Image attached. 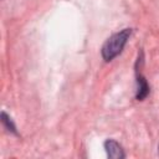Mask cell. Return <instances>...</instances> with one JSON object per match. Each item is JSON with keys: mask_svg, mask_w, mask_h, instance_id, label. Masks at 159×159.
<instances>
[{"mask_svg": "<svg viewBox=\"0 0 159 159\" xmlns=\"http://www.w3.org/2000/svg\"><path fill=\"white\" fill-rule=\"evenodd\" d=\"M137 84H138V88H137L135 97L138 101H142L149 94V84H148L147 80L138 71H137Z\"/></svg>", "mask_w": 159, "mask_h": 159, "instance_id": "3957f363", "label": "cell"}, {"mask_svg": "<svg viewBox=\"0 0 159 159\" xmlns=\"http://www.w3.org/2000/svg\"><path fill=\"white\" fill-rule=\"evenodd\" d=\"M1 122H2V124H4V127L9 130V132H12V133H16V128H15V125H14V123H12V120H11V118L5 113V112H2L1 113Z\"/></svg>", "mask_w": 159, "mask_h": 159, "instance_id": "277c9868", "label": "cell"}, {"mask_svg": "<svg viewBox=\"0 0 159 159\" xmlns=\"http://www.w3.org/2000/svg\"><path fill=\"white\" fill-rule=\"evenodd\" d=\"M132 29H124L114 35H112L102 47V57L104 61H112L116 56H118L124 48L128 39L130 37Z\"/></svg>", "mask_w": 159, "mask_h": 159, "instance_id": "6da1fadb", "label": "cell"}, {"mask_svg": "<svg viewBox=\"0 0 159 159\" xmlns=\"http://www.w3.org/2000/svg\"><path fill=\"white\" fill-rule=\"evenodd\" d=\"M104 149L107 152V155L109 158H113V159H122L124 158V152L122 149V147L116 142V140H112V139H108L104 142Z\"/></svg>", "mask_w": 159, "mask_h": 159, "instance_id": "7a4b0ae2", "label": "cell"}]
</instances>
